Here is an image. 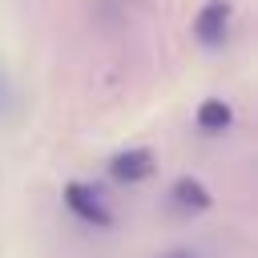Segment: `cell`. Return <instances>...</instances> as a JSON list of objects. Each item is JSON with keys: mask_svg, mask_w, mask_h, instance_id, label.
<instances>
[{"mask_svg": "<svg viewBox=\"0 0 258 258\" xmlns=\"http://www.w3.org/2000/svg\"><path fill=\"white\" fill-rule=\"evenodd\" d=\"M64 206H69L81 222H89V226H109V222H113L109 210H105V202H101L89 185H81V181H69V185H64Z\"/></svg>", "mask_w": 258, "mask_h": 258, "instance_id": "obj_1", "label": "cell"}, {"mask_svg": "<svg viewBox=\"0 0 258 258\" xmlns=\"http://www.w3.org/2000/svg\"><path fill=\"white\" fill-rule=\"evenodd\" d=\"M226 28H230V0H210L194 20L198 40H206V44H218L226 36Z\"/></svg>", "mask_w": 258, "mask_h": 258, "instance_id": "obj_2", "label": "cell"}, {"mask_svg": "<svg viewBox=\"0 0 258 258\" xmlns=\"http://www.w3.org/2000/svg\"><path fill=\"white\" fill-rule=\"evenodd\" d=\"M109 173L117 181H141L153 173V153L149 149H121L113 161H109Z\"/></svg>", "mask_w": 258, "mask_h": 258, "instance_id": "obj_3", "label": "cell"}, {"mask_svg": "<svg viewBox=\"0 0 258 258\" xmlns=\"http://www.w3.org/2000/svg\"><path fill=\"white\" fill-rule=\"evenodd\" d=\"M169 198H173V206L177 210H206L210 206V189L198 181V177H177L173 181V189H169Z\"/></svg>", "mask_w": 258, "mask_h": 258, "instance_id": "obj_4", "label": "cell"}, {"mask_svg": "<svg viewBox=\"0 0 258 258\" xmlns=\"http://www.w3.org/2000/svg\"><path fill=\"white\" fill-rule=\"evenodd\" d=\"M230 121H234V109L226 101H202L198 105V125L206 133H222V129H230Z\"/></svg>", "mask_w": 258, "mask_h": 258, "instance_id": "obj_5", "label": "cell"}, {"mask_svg": "<svg viewBox=\"0 0 258 258\" xmlns=\"http://www.w3.org/2000/svg\"><path fill=\"white\" fill-rule=\"evenodd\" d=\"M161 258H202L198 250H169V254H161Z\"/></svg>", "mask_w": 258, "mask_h": 258, "instance_id": "obj_6", "label": "cell"}]
</instances>
